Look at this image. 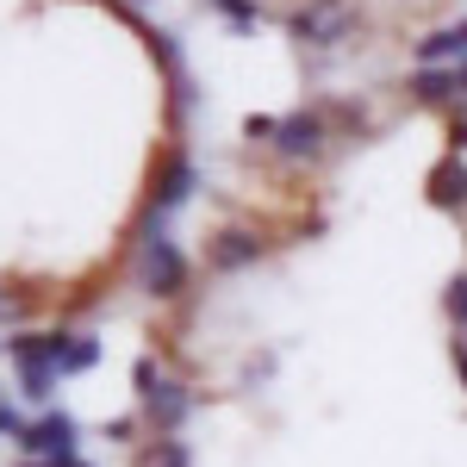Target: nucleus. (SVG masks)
<instances>
[{
    "label": "nucleus",
    "mask_w": 467,
    "mask_h": 467,
    "mask_svg": "<svg viewBox=\"0 0 467 467\" xmlns=\"http://www.w3.org/2000/svg\"><path fill=\"white\" fill-rule=\"evenodd\" d=\"M187 411H193V393L181 387L175 374H162V368H138V418L150 424V436H175L187 424Z\"/></svg>",
    "instance_id": "f257e3e1"
},
{
    "label": "nucleus",
    "mask_w": 467,
    "mask_h": 467,
    "mask_svg": "<svg viewBox=\"0 0 467 467\" xmlns=\"http://www.w3.org/2000/svg\"><path fill=\"white\" fill-rule=\"evenodd\" d=\"M138 281H144L150 299H169V306H181L187 299V287H193V268L181 262V250L169 244V237H138Z\"/></svg>",
    "instance_id": "f03ea898"
},
{
    "label": "nucleus",
    "mask_w": 467,
    "mask_h": 467,
    "mask_svg": "<svg viewBox=\"0 0 467 467\" xmlns=\"http://www.w3.org/2000/svg\"><path fill=\"white\" fill-rule=\"evenodd\" d=\"M187 193H193V162H187V150L169 144L162 156H156V169H150V187H144V200H138V218H156V224H162Z\"/></svg>",
    "instance_id": "7ed1b4c3"
},
{
    "label": "nucleus",
    "mask_w": 467,
    "mask_h": 467,
    "mask_svg": "<svg viewBox=\"0 0 467 467\" xmlns=\"http://www.w3.org/2000/svg\"><path fill=\"white\" fill-rule=\"evenodd\" d=\"M330 138L337 131H324V107H306V112H293V119H281L268 144L281 150L287 162H318L324 150H330Z\"/></svg>",
    "instance_id": "20e7f679"
},
{
    "label": "nucleus",
    "mask_w": 467,
    "mask_h": 467,
    "mask_svg": "<svg viewBox=\"0 0 467 467\" xmlns=\"http://www.w3.org/2000/svg\"><path fill=\"white\" fill-rule=\"evenodd\" d=\"M26 462H75V418L69 411H44L32 418V431L19 436Z\"/></svg>",
    "instance_id": "39448f33"
},
{
    "label": "nucleus",
    "mask_w": 467,
    "mask_h": 467,
    "mask_svg": "<svg viewBox=\"0 0 467 467\" xmlns=\"http://www.w3.org/2000/svg\"><path fill=\"white\" fill-rule=\"evenodd\" d=\"M349 26H361L356 13H349V0H312V6L293 19L299 44H312V50H330L337 37H349Z\"/></svg>",
    "instance_id": "423d86ee"
},
{
    "label": "nucleus",
    "mask_w": 467,
    "mask_h": 467,
    "mask_svg": "<svg viewBox=\"0 0 467 467\" xmlns=\"http://www.w3.org/2000/svg\"><path fill=\"white\" fill-rule=\"evenodd\" d=\"M262 250H268V237H255V231H218V237H206V268L213 275H237Z\"/></svg>",
    "instance_id": "0eeeda50"
},
{
    "label": "nucleus",
    "mask_w": 467,
    "mask_h": 467,
    "mask_svg": "<svg viewBox=\"0 0 467 467\" xmlns=\"http://www.w3.org/2000/svg\"><path fill=\"white\" fill-rule=\"evenodd\" d=\"M462 57H467V19L418 44V69H442V63H462Z\"/></svg>",
    "instance_id": "6e6552de"
},
{
    "label": "nucleus",
    "mask_w": 467,
    "mask_h": 467,
    "mask_svg": "<svg viewBox=\"0 0 467 467\" xmlns=\"http://www.w3.org/2000/svg\"><path fill=\"white\" fill-rule=\"evenodd\" d=\"M138 467H193V449H187L181 436H144Z\"/></svg>",
    "instance_id": "1a4fd4ad"
},
{
    "label": "nucleus",
    "mask_w": 467,
    "mask_h": 467,
    "mask_svg": "<svg viewBox=\"0 0 467 467\" xmlns=\"http://www.w3.org/2000/svg\"><path fill=\"white\" fill-rule=\"evenodd\" d=\"M436 206H449V213H467V169L455 162V169H436V187H431Z\"/></svg>",
    "instance_id": "9d476101"
},
{
    "label": "nucleus",
    "mask_w": 467,
    "mask_h": 467,
    "mask_svg": "<svg viewBox=\"0 0 467 467\" xmlns=\"http://www.w3.org/2000/svg\"><path fill=\"white\" fill-rule=\"evenodd\" d=\"M411 94H418L424 107H436V100H455V69H418V75H411Z\"/></svg>",
    "instance_id": "9b49d317"
},
{
    "label": "nucleus",
    "mask_w": 467,
    "mask_h": 467,
    "mask_svg": "<svg viewBox=\"0 0 467 467\" xmlns=\"http://www.w3.org/2000/svg\"><path fill=\"white\" fill-rule=\"evenodd\" d=\"M100 361V343L94 337H75L69 330V343H63V361H57V374H81V368H94Z\"/></svg>",
    "instance_id": "f8f14e48"
},
{
    "label": "nucleus",
    "mask_w": 467,
    "mask_h": 467,
    "mask_svg": "<svg viewBox=\"0 0 467 467\" xmlns=\"http://www.w3.org/2000/svg\"><path fill=\"white\" fill-rule=\"evenodd\" d=\"M442 312L455 318V337H462V330H467V275H455V281L442 287Z\"/></svg>",
    "instance_id": "ddd939ff"
},
{
    "label": "nucleus",
    "mask_w": 467,
    "mask_h": 467,
    "mask_svg": "<svg viewBox=\"0 0 467 467\" xmlns=\"http://www.w3.org/2000/svg\"><path fill=\"white\" fill-rule=\"evenodd\" d=\"M0 431L13 436V442H19V436L32 431V418H26V411H19V405H13V399H6V393H0Z\"/></svg>",
    "instance_id": "4468645a"
},
{
    "label": "nucleus",
    "mask_w": 467,
    "mask_h": 467,
    "mask_svg": "<svg viewBox=\"0 0 467 467\" xmlns=\"http://www.w3.org/2000/svg\"><path fill=\"white\" fill-rule=\"evenodd\" d=\"M213 6L231 19V26H255V19H262V6H255V0H213Z\"/></svg>",
    "instance_id": "2eb2a0df"
},
{
    "label": "nucleus",
    "mask_w": 467,
    "mask_h": 467,
    "mask_svg": "<svg viewBox=\"0 0 467 467\" xmlns=\"http://www.w3.org/2000/svg\"><path fill=\"white\" fill-rule=\"evenodd\" d=\"M449 144L467 150V100H455V112H449Z\"/></svg>",
    "instance_id": "dca6fc26"
},
{
    "label": "nucleus",
    "mask_w": 467,
    "mask_h": 467,
    "mask_svg": "<svg viewBox=\"0 0 467 467\" xmlns=\"http://www.w3.org/2000/svg\"><path fill=\"white\" fill-rule=\"evenodd\" d=\"M455 100H467V63L455 69Z\"/></svg>",
    "instance_id": "f3484780"
},
{
    "label": "nucleus",
    "mask_w": 467,
    "mask_h": 467,
    "mask_svg": "<svg viewBox=\"0 0 467 467\" xmlns=\"http://www.w3.org/2000/svg\"><path fill=\"white\" fill-rule=\"evenodd\" d=\"M455 374L467 380V343H455Z\"/></svg>",
    "instance_id": "a211bd4d"
},
{
    "label": "nucleus",
    "mask_w": 467,
    "mask_h": 467,
    "mask_svg": "<svg viewBox=\"0 0 467 467\" xmlns=\"http://www.w3.org/2000/svg\"><path fill=\"white\" fill-rule=\"evenodd\" d=\"M19 467H75V462H19Z\"/></svg>",
    "instance_id": "6ab92c4d"
}]
</instances>
